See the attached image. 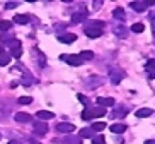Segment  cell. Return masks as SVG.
I'll list each match as a JSON object with an SVG mask.
<instances>
[{"label": "cell", "mask_w": 155, "mask_h": 144, "mask_svg": "<svg viewBox=\"0 0 155 144\" xmlns=\"http://www.w3.org/2000/svg\"><path fill=\"white\" fill-rule=\"evenodd\" d=\"M32 129H34V132L39 134V135H45L46 132H48V125L43 124V122H36V124H32Z\"/></svg>", "instance_id": "obj_10"}, {"label": "cell", "mask_w": 155, "mask_h": 144, "mask_svg": "<svg viewBox=\"0 0 155 144\" xmlns=\"http://www.w3.org/2000/svg\"><path fill=\"white\" fill-rule=\"evenodd\" d=\"M106 108L102 107H97V108H89V110H85V112L82 113V118L84 120H91V118H94V117H104L106 115Z\"/></svg>", "instance_id": "obj_1"}, {"label": "cell", "mask_w": 155, "mask_h": 144, "mask_svg": "<svg viewBox=\"0 0 155 144\" xmlns=\"http://www.w3.org/2000/svg\"><path fill=\"white\" fill-rule=\"evenodd\" d=\"M80 57H82L84 60H92V58H94V53H92L91 50H85V51L80 53Z\"/></svg>", "instance_id": "obj_28"}, {"label": "cell", "mask_w": 155, "mask_h": 144, "mask_svg": "<svg viewBox=\"0 0 155 144\" xmlns=\"http://www.w3.org/2000/svg\"><path fill=\"white\" fill-rule=\"evenodd\" d=\"M101 5H102V2H94V9H101Z\"/></svg>", "instance_id": "obj_34"}, {"label": "cell", "mask_w": 155, "mask_h": 144, "mask_svg": "<svg viewBox=\"0 0 155 144\" xmlns=\"http://www.w3.org/2000/svg\"><path fill=\"white\" fill-rule=\"evenodd\" d=\"M92 144H106V141L102 135H96V137H92Z\"/></svg>", "instance_id": "obj_31"}, {"label": "cell", "mask_w": 155, "mask_h": 144, "mask_svg": "<svg viewBox=\"0 0 155 144\" xmlns=\"http://www.w3.org/2000/svg\"><path fill=\"white\" fill-rule=\"evenodd\" d=\"M21 55H22V47L12 48V53H10V57H15V58H21Z\"/></svg>", "instance_id": "obj_29"}, {"label": "cell", "mask_w": 155, "mask_h": 144, "mask_svg": "<svg viewBox=\"0 0 155 144\" xmlns=\"http://www.w3.org/2000/svg\"><path fill=\"white\" fill-rule=\"evenodd\" d=\"M109 79L113 84H119L124 79V72L121 69H118V67H111L109 69Z\"/></svg>", "instance_id": "obj_3"}, {"label": "cell", "mask_w": 155, "mask_h": 144, "mask_svg": "<svg viewBox=\"0 0 155 144\" xmlns=\"http://www.w3.org/2000/svg\"><path fill=\"white\" fill-rule=\"evenodd\" d=\"M14 120L19 122V124H28V122L32 120V117L29 115V113H24V112H17L14 115Z\"/></svg>", "instance_id": "obj_6"}, {"label": "cell", "mask_w": 155, "mask_h": 144, "mask_svg": "<svg viewBox=\"0 0 155 144\" xmlns=\"http://www.w3.org/2000/svg\"><path fill=\"white\" fill-rule=\"evenodd\" d=\"M143 29H145V26H143L141 23H135L131 26V31L133 33H143Z\"/></svg>", "instance_id": "obj_24"}, {"label": "cell", "mask_w": 155, "mask_h": 144, "mask_svg": "<svg viewBox=\"0 0 155 144\" xmlns=\"http://www.w3.org/2000/svg\"><path fill=\"white\" fill-rule=\"evenodd\" d=\"M17 2H7V4H5V9H15V7H17Z\"/></svg>", "instance_id": "obj_33"}, {"label": "cell", "mask_w": 155, "mask_h": 144, "mask_svg": "<svg viewBox=\"0 0 155 144\" xmlns=\"http://www.w3.org/2000/svg\"><path fill=\"white\" fill-rule=\"evenodd\" d=\"M14 23H17V24H26V23H29V16H26V14H17V16H14Z\"/></svg>", "instance_id": "obj_20"}, {"label": "cell", "mask_w": 155, "mask_h": 144, "mask_svg": "<svg viewBox=\"0 0 155 144\" xmlns=\"http://www.w3.org/2000/svg\"><path fill=\"white\" fill-rule=\"evenodd\" d=\"M5 50H4V45H0V55H4Z\"/></svg>", "instance_id": "obj_36"}, {"label": "cell", "mask_w": 155, "mask_h": 144, "mask_svg": "<svg viewBox=\"0 0 155 144\" xmlns=\"http://www.w3.org/2000/svg\"><path fill=\"white\" fill-rule=\"evenodd\" d=\"M9 144H21V142H19V141H10Z\"/></svg>", "instance_id": "obj_39"}, {"label": "cell", "mask_w": 155, "mask_h": 144, "mask_svg": "<svg viewBox=\"0 0 155 144\" xmlns=\"http://www.w3.org/2000/svg\"><path fill=\"white\" fill-rule=\"evenodd\" d=\"M145 69L148 70V72H155V58H150V60L147 62Z\"/></svg>", "instance_id": "obj_27"}, {"label": "cell", "mask_w": 155, "mask_h": 144, "mask_svg": "<svg viewBox=\"0 0 155 144\" xmlns=\"http://www.w3.org/2000/svg\"><path fill=\"white\" fill-rule=\"evenodd\" d=\"M78 137H80V139H84V137H96V132H94V130L91 129V127H85V129H82L80 130V132H78Z\"/></svg>", "instance_id": "obj_12"}, {"label": "cell", "mask_w": 155, "mask_h": 144, "mask_svg": "<svg viewBox=\"0 0 155 144\" xmlns=\"http://www.w3.org/2000/svg\"><path fill=\"white\" fill-rule=\"evenodd\" d=\"M75 40H77V34H73V33H65V34H60L58 36V41L65 43V45H72Z\"/></svg>", "instance_id": "obj_5"}, {"label": "cell", "mask_w": 155, "mask_h": 144, "mask_svg": "<svg viewBox=\"0 0 155 144\" xmlns=\"http://www.w3.org/2000/svg\"><path fill=\"white\" fill-rule=\"evenodd\" d=\"M128 113V110L124 107H118V110L116 112H113V117H124Z\"/></svg>", "instance_id": "obj_23"}, {"label": "cell", "mask_w": 155, "mask_h": 144, "mask_svg": "<svg viewBox=\"0 0 155 144\" xmlns=\"http://www.w3.org/2000/svg\"><path fill=\"white\" fill-rule=\"evenodd\" d=\"M84 28H96V29H101V31H102V28H104V23H102V21H89V23H87Z\"/></svg>", "instance_id": "obj_19"}, {"label": "cell", "mask_w": 155, "mask_h": 144, "mask_svg": "<svg viewBox=\"0 0 155 144\" xmlns=\"http://www.w3.org/2000/svg\"><path fill=\"white\" fill-rule=\"evenodd\" d=\"M67 144H82V139L78 135H68L67 139H63Z\"/></svg>", "instance_id": "obj_21"}, {"label": "cell", "mask_w": 155, "mask_h": 144, "mask_svg": "<svg viewBox=\"0 0 155 144\" xmlns=\"http://www.w3.org/2000/svg\"><path fill=\"white\" fill-rule=\"evenodd\" d=\"M61 60L70 64V65H75V67L84 64V58L80 55H61Z\"/></svg>", "instance_id": "obj_4"}, {"label": "cell", "mask_w": 155, "mask_h": 144, "mask_svg": "<svg viewBox=\"0 0 155 144\" xmlns=\"http://www.w3.org/2000/svg\"><path fill=\"white\" fill-rule=\"evenodd\" d=\"M84 33H85L89 38H99L101 34H102V31H101V29H96V28H85Z\"/></svg>", "instance_id": "obj_13"}, {"label": "cell", "mask_w": 155, "mask_h": 144, "mask_svg": "<svg viewBox=\"0 0 155 144\" xmlns=\"http://www.w3.org/2000/svg\"><path fill=\"white\" fill-rule=\"evenodd\" d=\"M19 103H21V105H31L32 98L31 96H21V98H19Z\"/></svg>", "instance_id": "obj_30"}, {"label": "cell", "mask_w": 155, "mask_h": 144, "mask_svg": "<svg viewBox=\"0 0 155 144\" xmlns=\"http://www.w3.org/2000/svg\"><path fill=\"white\" fill-rule=\"evenodd\" d=\"M113 17H114V19H118V21H124V19H126V12H124V9L118 7V9H114Z\"/></svg>", "instance_id": "obj_15"}, {"label": "cell", "mask_w": 155, "mask_h": 144, "mask_svg": "<svg viewBox=\"0 0 155 144\" xmlns=\"http://www.w3.org/2000/svg\"><path fill=\"white\" fill-rule=\"evenodd\" d=\"M104 84V77H101V76H91V77H87L85 79V88L87 89H97L99 86Z\"/></svg>", "instance_id": "obj_2"}, {"label": "cell", "mask_w": 155, "mask_h": 144, "mask_svg": "<svg viewBox=\"0 0 155 144\" xmlns=\"http://www.w3.org/2000/svg\"><path fill=\"white\" fill-rule=\"evenodd\" d=\"M130 7H131L133 10H138V12H143V10L147 9V4H145V2H131V4H130Z\"/></svg>", "instance_id": "obj_18"}, {"label": "cell", "mask_w": 155, "mask_h": 144, "mask_svg": "<svg viewBox=\"0 0 155 144\" xmlns=\"http://www.w3.org/2000/svg\"><path fill=\"white\" fill-rule=\"evenodd\" d=\"M29 144H41V142H38L36 139H31V141H29Z\"/></svg>", "instance_id": "obj_37"}, {"label": "cell", "mask_w": 155, "mask_h": 144, "mask_svg": "<svg viewBox=\"0 0 155 144\" xmlns=\"http://www.w3.org/2000/svg\"><path fill=\"white\" fill-rule=\"evenodd\" d=\"M77 98H78V101H80V103H84V105H87V107L91 105V103H89V100H87V98L84 96V94H77Z\"/></svg>", "instance_id": "obj_32"}, {"label": "cell", "mask_w": 155, "mask_h": 144, "mask_svg": "<svg viewBox=\"0 0 155 144\" xmlns=\"http://www.w3.org/2000/svg\"><path fill=\"white\" fill-rule=\"evenodd\" d=\"M97 105H99V107H113L114 105V100L113 98H107V96H99L97 98Z\"/></svg>", "instance_id": "obj_11"}, {"label": "cell", "mask_w": 155, "mask_h": 144, "mask_svg": "<svg viewBox=\"0 0 155 144\" xmlns=\"http://www.w3.org/2000/svg\"><path fill=\"white\" fill-rule=\"evenodd\" d=\"M152 113H153V110H150V108H140V110H137L138 118H147V117H150Z\"/></svg>", "instance_id": "obj_16"}, {"label": "cell", "mask_w": 155, "mask_h": 144, "mask_svg": "<svg viewBox=\"0 0 155 144\" xmlns=\"http://www.w3.org/2000/svg\"><path fill=\"white\" fill-rule=\"evenodd\" d=\"M113 33L116 34L118 38H128V29L124 28L123 24H118V26H114L113 28Z\"/></svg>", "instance_id": "obj_9"}, {"label": "cell", "mask_w": 155, "mask_h": 144, "mask_svg": "<svg viewBox=\"0 0 155 144\" xmlns=\"http://www.w3.org/2000/svg\"><path fill=\"white\" fill-rule=\"evenodd\" d=\"M94 132H101L102 129H106V124H102V122H97V124H92V127H91Z\"/></svg>", "instance_id": "obj_25"}, {"label": "cell", "mask_w": 155, "mask_h": 144, "mask_svg": "<svg viewBox=\"0 0 155 144\" xmlns=\"http://www.w3.org/2000/svg\"><path fill=\"white\" fill-rule=\"evenodd\" d=\"M148 77H150V79H155V72H148Z\"/></svg>", "instance_id": "obj_35"}, {"label": "cell", "mask_w": 155, "mask_h": 144, "mask_svg": "<svg viewBox=\"0 0 155 144\" xmlns=\"http://www.w3.org/2000/svg\"><path fill=\"white\" fill-rule=\"evenodd\" d=\"M143 144H155V141H152V139H148V141H145Z\"/></svg>", "instance_id": "obj_38"}, {"label": "cell", "mask_w": 155, "mask_h": 144, "mask_svg": "<svg viewBox=\"0 0 155 144\" xmlns=\"http://www.w3.org/2000/svg\"><path fill=\"white\" fill-rule=\"evenodd\" d=\"M124 130H126L124 124H111V132H114V134H121Z\"/></svg>", "instance_id": "obj_17"}, {"label": "cell", "mask_w": 155, "mask_h": 144, "mask_svg": "<svg viewBox=\"0 0 155 144\" xmlns=\"http://www.w3.org/2000/svg\"><path fill=\"white\" fill-rule=\"evenodd\" d=\"M10 58H12V57L7 55V53L0 55V67H4V65H9V64H10Z\"/></svg>", "instance_id": "obj_22"}, {"label": "cell", "mask_w": 155, "mask_h": 144, "mask_svg": "<svg viewBox=\"0 0 155 144\" xmlns=\"http://www.w3.org/2000/svg\"><path fill=\"white\" fill-rule=\"evenodd\" d=\"M56 130H58V132H67V134H70V132L75 130V125H73V124H68V122H61V124L56 125Z\"/></svg>", "instance_id": "obj_7"}, {"label": "cell", "mask_w": 155, "mask_h": 144, "mask_svg": "<svg viewBox=\"0 0 155 144\" xmlns=\"http://www.w3.org/2000/svg\"><path fill=\"white\" fill-rule=\"evenodd\" d=\"M0 137H2V135H0Z\"/></svg>", "instance_id": "obj_40"}, {"label": "cell", "mask_w": 155, "mask_h": 144, "mask_svg": "<svg viewBox=\"0 0 155 144\" xmlns=\"http://www.w3.org/2000/svg\"><path fill=\"white\" fill-rule=\"evenodd\" d=\"M12 28V23L9 21H0V31H9Z\"/></svg>", "instance_id": "obj_26"}, {"label": "cell", "mask_w": 155, "mask_h": 144, "mask_svg": "<svg viewBox=\"0 0 155 144\" xmlns=\"http://www.w3.org/2000/svg\"><path fill=\"white\" fill-rule=\"evenodd\" d=\"M87 16H89V14H87L85 9L78 10V12H75V14L72 16V23H75V24H77V23H84V21L87 19Z\"/></svg>", "instance_id": "obj_8"}, {"label": "cell", "mask_w": 155, "mask_h": 144, "mask_svg": "<svg viewBox=\"0 0 155 144\" xmlns=\"http://www.w3.org/2000/svg\"><path fill=\"white\" fill-rule=\"evenodd\" d=\"M36 115H38V118H39V120H50V118H53V117H55V113L48 112V110H39Z\"/></svg>", "instance_id": "obj_14"}]
</instances>
